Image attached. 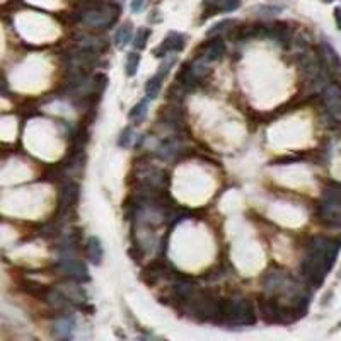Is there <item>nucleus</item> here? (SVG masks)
Segmentation results:
<instances>
[{"label": "nucleus", "mask_w": 341, "mask_h": 341, "mask_svg": "<svg viewBox=\"0 0 341 341\" xmlns=\"http://www.w3.org/2000/svg\"><path fill=\"white\" fill-rule=\"evenodd\" d=\"M341 249V241L328 237H314L307 244L305 258L302 261L300 271L304 280L310 287H319L324 281L326 275L334 266L336 258Z\"/></svg>", "instance_id": "obj_1"}, {"label": "nucleus", "mask_w": 341, "mask_h": 341, "mask_svg": "<svg viewBox=\"0 0 341 341\" xmlns=\"http://www.w3.org/2000/svg\"><path fill=\"white\" fill-rule=\"evenodd\" d=\"M256 321H258L256 309L249 300L246 299L222 300L218 323L231 326H252L256 324Z\"/></svg>", "instance_id": "obj_2"}, {"label": "nucleus", "mask_w": 341, "mask_h": 341, "mask_svg": "<svg viewBox=\"0 0 341 341\" xmlns=\"http://www.w3.org/2000/svg\"><path fill=\"white\" fill-rule=\"evenodd\" d=\"M118 17H120V7L116 6V4H109V6H99L84 12L82 21L92 27L106 29L113 26V24L118 21Z\"/></svg>", "instance_id": "obj_3"}, {"label": "nucleus", "mask_w": 341, "mask_h": 341, "mask_svg": "<svg viewBox=\"0 0 341 341\" xmlns=\"http://www.w3.org/2000/svg\"><path fill=\"white\" fill-rule=\"evenodd\" d=\"M318 215L324 225L341 229V203L323 198L318 205Z\"/></svg>", "instance_id": "obj_4"}, {"label": "nucleus", "mask_w": 341, "mask_h": 341, "mask_svg": "<svg viewBox=\"0 0 341 341\" xmlns=\"http://www.w3.org/2000/svg\"><path fill=\"white\" fill-rule=\"evenodd\" d=\"M60 268L67 276H70V278L75 281H89L91 278L87 266L80 260H77V258L70 254H65L60 258Z\"/></svg>", "instance_id": "obj_5"}, {"label": "nucleus", "mask_w": 341, "mask_h": 341, "mask_svg": "<svg viewBox=\"0 0 341 341\" xmlns=\"http://www.w3.org/2000/svg\"><path fill=\"white\" fill-rule=\"evenodd\" d=\"M319 56L323 60L324 68L328 70V74L334 79H341V56L336 53V50L329 43L323 41L319 46Z\"/></svg>", "instance_id": "obj_6"}, {"label": "nucleus", "mask_w": 341, "mask_h": 341, "mask_svg": "<svg viewBox=\"0 0 341 341\" xmlns=\"http://www.w3.org/2000/svg\"><path fill=\"white\" fill-rule=\"evenodd\" d=\"M184 45H186V38L183 36L181 33H169L167 36H165V40L160 43V45L154 50V55L159 56V58H165L167 56V53H178L181 51Z\"/></svg>", "instance_id": "obj_7"}, {"label": "nucleus", "mask_w": 341, "mask_h": 341, "mask_svg": "<svg viewBox=\"0 0 341 341\" xmlns=\"http://www.w3.org/2000/svg\"><path fill=\"white\" fill-rule=\"evenodd\" d=\"M323 101L331 115L341 116V86L329 82L323 89Z\"/></svg>", "instance_id": "obj_8"}, {"label": "nucleus", "mask_w": 341, "mask_h": 341, "mask_svg": "<svg viewBox=\"0 0 341 341\" xmlns=\"http://www.w3.org/2000/svg\"><path fill=\"white\" fill-rule=\"evenodd\" d=\"M265 36L271 38L280 45H289L290 41V27L287 22H273L271 26H265Z\"/></svg>", "instance_id": "obj_9"}, {"label": "nucleus", "mask_w": 341, "mask_h": 341, "mask_svg": "<svg viewBox=\"0 0 341 341\" xmlns=\"http://www.w3.org/2000/svg\"><path fill=\"white\" fill-rule=\"evenodd\" d=\"M86 256H87V260H89L91 263H94V265H101V263H102V258H104V249H102V244H101V239L99 237L91 236L86 241Z\"/></svg>", "instance_id": "obj_10"}, {"label": "nucleus", "mask_w": 341, "mask_h": 341, "mask_svg": "<svg viewBox=\"0 0 341 341\" xmlns=\"http://www.w3.org/2000/svg\"><path fill=\"white\" fill-rule=\"evenodd\" d=\"M74 331H75V319L72 318V316H65V318L58 319L55 326H53V334L56 336V338H72L74 336Z\"/></svg>", "instance_id": "obj_11"}, {"label": "nucleus", "mask_w": 341, "mask_h": 341, "mask_svg": "<svg viewBox=\"0 0 341 341\" xmlns=\"http://www.w3.org/2000/svg\"><path fill=\"white\" fill-rule=\"evenodd\" d=\"M225 53V43H223L222 38H213L207 43V48H205V55H207V60H218L222 58V55Z\"/></svg>", "instance_id": "obj_12"}, {"label": "nucleus", "mask_w": 341, "mask_h": 341, "mask_svg": "<svg viewBox=\"0 0 341 341\" xmlns=\"http://www.w3.org/2000/svg\"><path fill=\"white\" fill-rule=\"evenodd\" d=\"M131 34H133V27H131V22H125L118 31L115 34V46L116 48H125L131 41Z\"/></svg>", "instance_id": "obj_13"}, {"label": "nucleus", "mask_w": 341, "mask_h": 341, "mask_svg": "<svg viewBox=\"0 0 341 341\" xmlns=\"http://www.w3.org/2000/svg\"><path fill=\"white\" fill-rule=\"evenodd\" d=\"M164 74H160L157 72L152 79L147 80V84H145V94H147L149 99H155V97L159 96L160 89H162V80H164Z\"/></svg>", "instance_id": "obj_14"}, {"label": "nucleus", "mask_w": 341, "mask_h": 341, "mask_svg": "<svg viewBox=\"0 0 341 341\" xmlns=\"http://www.w3.org/2000/svg\"><path fill=\"white\" fill-rule=\"evenodd\" d=\"M149 38H150V29L149 27H140L136 29V34L133 36V48L136 51H142L145 46H147L149 43Z\"/></svg>", "instance_id": "obj_15"}, {"label": "nucleus", "mask_w": 341, "mask_h": 341, "mask_svg": "<svg viewBox=\"0 0 341 341\" xmlns=\"http://www.w3.org/2000/svg\"><path fill=\"white\" fill-rule=\"evenodd\" d=\"M138 65H140V55L136 51H131L126 55V63H125V72L128 77L136 75L138 72Z\"/></svg>", "instance_id": "obj_16"}, {"label": "nucleus", "mask_w": 341, "mask_h": 341, "mask_svg": "<svg viewBox=\"0 0 341 341\" xmlns=\"http://www.w3.org/2000/svg\"><path fill=\"white\" fill-rule=\"evenodd\" d=\"M323 198H328V200H333V202H339L341 203V183L339 181L328 183V186L324 188Z\"/></svg>", "instance_id": "obj_17"}, {"label": "nucleus", "mask_w": 341, "mask_h": 341, "mask_svg": "<svg viewBox=\"0 0 341 341\" xmlns=\"http://www.w3.org/2000/svg\"><path fill=\"white\" fill-rule=\"evenodd\" d=\"M147 108H149V97H147V99H142V101L138 102V104H135L133 108H131V111L128 113V118L133 120V121L135 120L136 121L142 120L144 116L147 115Z\"/></svg>", "instance_id": "obj_18"}, {"label": "nucleus", "mask_w": 341, "mask_h": 341, "mask_svg": "<svg viewBox=\"0 0 341 341\" xmlns=\"http://www.w3.org/2000/svg\"><path fill=\"white\" fill-rule=\"evenodd\" d=\"M234 24H236V21H232V19H223V21H220V22H217L215 26H212V29H208V36H215V34H218V33H222L223 29H227V27H232Z\"/></svg>", "instance_id": "obj_19"}, {"label": "nucleus", "mask_w": 341, "mask_h": 341, "mask_svg": "<svg viewBox=\"0 0 341 341\" xmlns=\"http://www.w3.org/2000/svg\"><path fill=\"white\" fill-rule=\"evenodd\" d=\"M239 7H241V0H220V4H218V11L222 12L237 11Z\"/></svg>", "instance_id": "obj_20"}, {"label": "nucleus", "mask_w": 341, "mask_h": 341, "mask_svg": "<svg viewBox=\"0 0 341 341\" xmlns=\"http://www.w3.org/2000/svg\"><path fill=\"white\" fill-rule=\"evenodd\" d=\"M131 138H133V130H131V126H126V128L120 133V138H118V145L120 147H128Z\"/></svg>", "instance_id": "obj_21"}, {"label": "nucleus", "mask_w": 341, "mask_h": 341, "mask_svg": "<svg viewBox=\"0 0 341 341\" xmlns=\"http://www.w3.org/2000/svg\"><path fill=\"white\" fill-rule=\"evenodd\" d=\"M144 4H145V0H131V4H130V9H131V12H140L142 11V7H144Z\"/></svg>", "instance_id": "obj_22"}, {"label": "nucleus", "mask_w": 341, "mask_h": 341, "mask_svg": "<svg viewBox=\"0 0 341 341\" xmlns=\"http://www.w3.org/2000/svg\"><path fill=\"white\" fill-rule=\"evenodd\" d=\"M334 22L336 27L341 31V7H334Z\"/></svg>", "instance_id": "obj_23"}, {"label": "nucleus", "mask_w": 341, "mask_h": 341, "mask_svg": "<svg viewBox=\"0 0 341 341\" xmlns=\"http://www.w3.org/2000/svg\"><path fill=\"white\" fill-rule=\"evenodd\" d=\"M323 2H333V0H323Z\"/></svg>", "instance_id": "obj_24"}]
</instances>
